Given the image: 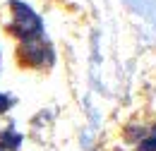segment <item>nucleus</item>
Wrapping results in <instances>:
<instances>
[{"label": "nucleus", "instance_id": "obj_1", "mask_svg": "<svg viewBox=\"0 0 156 151\" xmlns=\"http://www.w3.org/2000/svg\"><path fill=\"white\" fill-rule=\"evenodd\" d=\"M12 12H15V26H10V31L15 36H20L22 41L27 38H36L41 34V19L34 15V10L27 5V2H20V0H12L10 2Z\"/></svg>", "mask_w": 156, "mask_h": 151}, {"label": "nucleus", "instance_id": "obj_2", "mask_svg": "<svg viewBox=\"0 0 156 151\" xmlns=\"http://www.w3.org/2000/svg\"><path fill=\"white\" fill-rule=\"evenodd\" d=\"M53 60V53L48 46H41L39 36L36 38H27L22 43V48L17 51V62L27 65V67H41L43 62H51Z\"/></svg>", "mask_w": 156, "mask_h": 151}, {"label": "nucleus", "instance_id": "obj_3", "mask_svg": "<svg viewBox=\"0 0 156 151\" xmlns=\"http://www.w3.org/2000/svg\"><path fill=\"white\" fill-rule=\"evenodd\" d=\"M0 146H2V149H17V146H20V134L5 132L2 139H0Z\"/></svg>", "mask_w": 156, "mask_h": 151}, {"label": "nucleus", "instance_id": "obj_4", "mask_svg": "<svg viewBox=\"0 0 156 151\" xmlns=\"http://www.w3.org/2000/svg\"><path fill=\"white\" fill-rule=\"evenodd\" d=\"M139 151H156V137L147 139V142H142V144H139Z\"/></svg>", "mask_w": 156, "mask_h": 151}, {"label": "nucleus", "instance_id": "obj_5", "mask_svg": "<svg viewBox=\"0 0 156 151\" xmlns=\"http://www.w3.org/2000/svg\"><path fill=\"white\" fill-rule=\"evenodd\" d=\"M10 106H12V98H10V96H5V94H0V113H5Z\"/></svg>", "mask_w": 156, "mask_h": 151}]
</instances>
